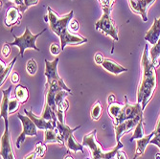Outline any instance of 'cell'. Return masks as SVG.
Here are the masks:
<instances>
[{
    "label": "cell",
    "mask_w": 160,
    "mask_h": 159,
    "mask_svg": "<svg viewBox=\"0 0 160 159\" xmlns=\"http://www.w3.org/2000/svg\"><path fill=\"white\" fill-rule=\"evenodd\" d=\"M115 157L117 158V159H128V156H127L126 152H124L122 151H119L117 153H116Z\"/></svg>",
    "instance_id": "obj_36"
},
{
    "label": "cell",
    "mask_w": 160,
    "mask_h": 159,
    "mask_svg": "<svg viewBox=\"0 0 160 159\" xmlns=\"http://www.w3.org/2000/svg\"><path fill=\"white\" fill-rule=\"evenodd\" d=\"M61 51H62V48L58 44H56V43H52L50 45V52L53 56H58L61 53Z\"/></svg>",
    "instance_id": "obj_32"
},
{
    "label": "cell",
    "mask_w": 160,
    "mask_h": 159,
    "mask_svg": "<svg viewBox=\"0 0 160 159\" xmlns=\"http://www.w3.org/2000/svg\"><path fill=\"white\" fill-rule=\"evenodd\" d=\"M21 103L19 102V101L14 97V98H11L10 99V102H9V114H12L14 112H17L19 108V105Z\"/></svg>",
    "instance_id": "obj_26"
},
{
    "label": "cell",
    "mask_w": 160,
    "mask_h": 159,
    "mask_svg": "<svg viewBox=\"0 0 160 159\" xmlns=\"http://www.w3.org/2000/svg\"><path fill=\"white\" fill-rule=\"evenodd\" d=\"M102 112H103V109H102V106L100 104L99 101L94 104V106L92 107L91 108V111H90V114H91V118L94 120V121H98L101 117L102 115Z\"/></svg>",
    "instance_id": "obj_24"
},
{
    "label": "cell",
    "mask_w": 160,
    "mask_h": 159,
    "mask_svg": "<svg viewBox=\"0 0 160 159\" xmlns=\"http://www.w3.org/2000/svg\"><path fill=\"white\" fill-rule=\"evenodd\" d=\"M139 116H143V109H142L141 104L136 103L134 105H132L128 101L127 96H125L124 107H123L121 113L119 114V116L113 120V124H114V126H116V125L121 124L122 122H124L126 120L133 119V118H136Z\"/></svg>",
    "instance_id": "obj_6"
},
{
    "label": "cell",
    "mask_w": 160,
    "mask_h": 159,
    "mask_svg": "<svg viewBox=\"0 0 160 159\" xmlns=\"http://www.w3.org/2000/svg\"><path fill=\"white\" fill-rule=\"evenodd\" d=\"M22 17L21 12L19 11L18 8L16 7H11L8 9L7 12H6V17H5V25L8 27L13 26L16 24H19L20 20Z\"/></svg>",
    "instance_id": "obj_14"
},
{
    "label": "cell",
    "mask_w": 160,
    "mask_h": 159,
    "mask_svg": "<svg viewBox=\"0 0 160 159\" xmlns=\"http://www.w3.org/2000/svg\"><path fill=\"white\" fill-rule=\"evenodd\" d=\"M24 113H25V115H27V116L36 124V126H37V127L38 129L46 131V129H54V128H57V125L56 124L44 120L41 116L40 117L36 116V115L33 113V111H29V110L24 109Z\"/></svg>",
    "instance_id": "obj_12"
},
{
    "label": "cell",
    "mask_w": 160,
    "mask_h": 159,
    "mask_svg": "<svg viewBox=\"0 0 160 159\" xmlns=\"http://www.w3.org/2000/svg\"><path fill=\"white\" fill-rule=\"evenodd\" d=\"M79 22L76 20V19H72L71 21H70V23H69V25H68V29L70 31H72V32H77L78 30H79Z\"/></svg>",
    "instance_id": "obj_31"
},
{
    "label": "cell",
    "mask_w": 160,
    "mask_h": 159,
    "mask_svg": "<svg viewBox=\"0 0 160 159\" xmlns=\"http://www.w3.org/2000/svg\"><path fill=\"white\" fill-rule=\"evenodd\" d=\"M96 132L97 131L94 129L88 134H85L82 138V145L83 147L88 148L91 152V159H112L115 157L117 153L124 145L120 142L117 143V146L114 147L109 152H104L103 148L96 140Z\"/></svg>",
    "instance_id": "obj_3"
},
{
    "label": "cell",
    "mask_w": 160,
    "mask_h": 159,
    "mask_svg": "<svg viewBox=\"0 0 160 159\" xmlns=\"http://www.w3.org/2000/svg\"><path fill=\"white\" fill-rule=\"evenodd\" d=\"M11 90L12 88L9 87L8 89L6 90H2V93H3V98H2V101H1V117L4 119V123L5 124H9L8 123V116H9V102H10V93H11Z\"/></svg>",
    "instance_id": "obj_18"
},
{
    "label": "cell",
    "mask_w": 160,
    "mask_h": 159,
    "mask_svg": "<svg viewBox=\"0 0 160 159\" xmlns=\"http://www.w3.org/2000/svg\"><path fill=\"white\" fill-rule=\"evenodd\" d=\"M154 133H155V132L153 131L150 134L145 135L143 138L137 139V141H136V150H135V154H134L133 159H136L137 157L142 156L144 154L145 150H146L147 146L149 145V144H151V141H152V137L154 136Z\"/></svg>",
    "instance_id": "obj_15"
},
{
    "label": "cell",
    "mask_w": 160,
    "mask_h": 159,
    "mask_svg": "<svg viewBox=\"0 0 160 159\" xmlns=\"http://www.w3.org/2000/svg\"><path fill=\"white\" fill-rule=\"evenodd\" d=\"M47 11L49 28L54 34L60 37L62 50H63L66 45H80L87 42V38L82 37L79 35L70 34V32L68 31V25L70 21L73 19L74 16L73 11H71L69 13L63 17H59L50 7L47 8Z\"/></svg>",
    "instance_id": "obj_2"
},
{
    "label": "cell",
    "mask_w": 160,
    "mask_h": 159,
    "mask_svg": "<svg viewBox=\"0 0 160 159\" xmlns=\"http://www.w3.org/2000/svg\"><path fill=\"white\" fill-rule=\"evenodd\" d=\"M45 31H46V29H43L40 33H38L37 35H34V34L31 33L30 29H29L28 27H26L25 28V32L21 37H17V36L13 35L14 41L10 43V45L11 46H18L19 48V54H20L21 57L24 56V52L28 48H31V49H34V50L39 52V49L36 45V42H37L38 37H40V35L43 34Z\"/></svg>",
    "instance_id": "obj_4"
},
{
    "label": "cell",
    "mask_w": 160,
    "mask_h": 159,
    "mask_svg": "<svg viewBox=\"0 0 160 159\" xmlns=\"http://www.w3.org/2000/svg\"><path fill=\"white\" fill-rule=\"evenodd\" d=\"M143 119V116H139L133 119H129V120H126L124 122H122L119 125L114 126V129H115V135H116V141L117 143H120V139L121 137L129 132L130 131H132L133 128H135V127L137 126V124L140 122V120Z\"/></svg>",
    "instance_id": "obj_10"
},
{
    "label": "cell",
    "mask_w": 160,
    "mask_h": 159,
    "mask_svg": "<svg viewBox=\"0 0 160 159\" xmlns=\"http://www.w3.org/2000/svg\"><path fill=\"white\" fill-rule=\"evenodd\" d=\"M11 80H12V83L17 84L19 82V75L17 73V72H14V73H12V76H11Z\"/></svg>",
    "instance_id": "obj_35"
},
{
    "label": "cell",
    "mask_w": 160,
    "mask_h": 159,
    "mask_svg": "<svg viewBox=\"0 0 160 159\" xmlns=\"http://www.w3.org/2000/svg\"><path fill=\"white\" fill-rule=\"evenodd\" d=\"M155 1V0H128L129 7L132 12L140 14L143 21H148L147 12L148 8Z\"/></svg>",
    "instance_id": "obj_11"
},
{
    "label": "cell",
    "mask_w": 160,
    "mask_h": 159,
    "mask_svg": "<svg viewBox=\"0 0 160 159\" xmlns=\"http://www.w3.org/2000/svg\"><path fill=\"white\" fill-rule=\"evenodd\" d=\"M16 61H17V57H14V59L6 66V68L4 69V71L3 72H1V76H0V80H1V82H0V85L2 86V84H4V82H5V81H6V79H7V77L9 76V74H10V72L12 71V67H13V64H14V62H16Z\"/></svg>",
    "instance_id": "obj_25"
},
{
    "label": "cell",
    "mask_w": 160,
    "mask_h": 159,
    "mask_svg": "<svg viewBox=\"0 0 160 159\" xmlns=\"http://www.w3.org/2000/svg\"><path fill=\"white\" fill-rule=\"evenodd\" d=\"M44 144H60L64 145V141L59 133L58 128L44 131Z\"/></svg>",
    "instance_id": "obj_16"
},
{
    "label": "cell",
    "mask_w": 160,
    "mask_h": 159,
    "mask_svg": "<svg viewBox=\"0 0 160 159\" xmlns=\"http://www.w3.org/2000/svg\"><path fill=\"white\" fill-rule=\"evenodd\" d=\"M14 93H16V98L19 101L21 104H24L25 102H27V100L29 98V91H28L26 86L18 85Z\"/></svg>",
    "instance_id": "obj_20"
},
{
    "label": "cell",
    "mask_w": 160,
    "mask_h": 159,
    "mask_svg": "<svg viewBox=\"0 0 160 159\" xmlns=\"http://www.w3.org/2000/svg\"><path fill=\"white\" fill-rule=\"evenodd\" d=\"M143 75L142 81L139 84L137 90V103L141 104L142 109L144 111L148 103L152 100L157 86V75L156 67L152 63L151 57L148 55V45H145V49L141 61Z\"/></svg>",
    "instance_id": "obj_1"
},
{
    "label": "cell",
    "mask_w": 160,
    "mask_h": 159,
    "mask_svg": "<svg viewBox=\"0 0 160 159\" xmlns=\"http://www.w3.org/2000/svg\"><path fill=\"white\" fill-rule=\"evenodd\" d=\"M124 107V105L118 104V103H113L111 105H108V113L109 116L112 118V120H114L115 118H117L119 116V114L121 113L122 109Z\"/></svg>",
    "instance_id": "obj_22"
},
{
    "label": "cell",
    "mask_w": 160,
    "mask_h": 159,
    "mask_svg": "<svg viewBox=\"0 0 160 159\" xmlns=\"http://www.w3.org/2000/svg\"><path fill=\"white\" fill-rule=\"evenodd\" d=\"M150 57H151L152 63L155 65V67H157L159 65L158 57H160V38L157 41L156 44L152 47V49L150 51Z\"/></svg>",
    "instance_id": "obj_21"
},
{
    "label": "cell",
    "mask_w": 160,
    "mask_h": 159,
    "mask_svg": "<svg viewBox=\"0 0 160 159\" xmlns=\"http://www.w3.org/2000/svg\"><path fill=\"white\" fill-rule=\"evenodd\" d=\"M155 159H160V153H156V155H155Z\"/></svg>",
    "instance_id": "obj_41"
},
{
    "label": "cell",
    "mask_w": 160,
    "mask_h": 159,
    "mask_svg": "<svg viewBox=\"0 0 160 159\" xmlns=\"http://www.w3.org/2000/svg\"><path fill=\"white\" fill-rule=\"evenodd\" d=\"M145 136V132H144V120H140V122L137 124V126L134 128V132L132 137L130 138V141H134L140 138H143Z\"/></svg>",
    "instance_id": "obj_23"
},
{
    "label": "cell",
    "mask_w": 160,
    "mask_h": 159,
    "mask_svg": "<svg viewBox=\"0 0 160 159\" xmlns=\"http://www.w3.org/2000/svg\"><path fill=\"white\" fill-rule=\"evenodd\" d=\"M64 159H74L72 156H70V155H66L65 157H64Z\"/></svg>",
    "instance_id": "obj_40"
},
{
    "label": "cell",
    "mask_w": 160,
    "mask_h": 159,
    "mask_svg": "<svg viewBox=\"0 0 160 159\" xmlns=\"http://www.w3.org/2000/svg\"><path fill=\"white\" fill-rule=\"evenodd\" d=\"M104 12H111L114 0H99Z\"/></svg>",
    "instance_id": "obj_28"
},
{
    "label": "cell",
    "mask_w": 160,
    "mask_h": 159,
    "mask_svg": "<svg viewBox=\"0 0 160 159\" xmlns=\"http://www.w3.org/2000/svg\"><path fill=\"white\" fill-rule=\"evenodd\" d=\"M45 62V77H46V84L48 85H59L68 92H71V89L65 84L63 80L58 74V63H59V57H56L53 62H49L47 60L44 61ZM72 93V92H71Z\"/></svg>",
    "instance_id": "obj_5"
},
{
    "label": "cell",
    "mask_w": 160,
    "mask_h": 159,
    "mask_svg": "<svg viewBox=\"0 0 160 159\" xmlns=\"http://www.w3.org/2000/svg\"><path fill=\"white\" fill-rule=\"evenodd\" d=\"M11 53V48H10V44H8V43H5V44L3 45V48H2V56L4 57H7Z\"/></svg>",
    "instance_id": "obj_34"
},
{
    "label": "cell",
    "mask_w": 160,
    "mask_h": 159,
    "mask_svg": "<svg viewBox=\"0 0 160 159\" xmlns=\"http://www.w3.org/2000/svg\"><path fill=\"white\" fill-rule=\"evenodd\" d=\"M95 29L111 37L114 41H118V28L110 17V12H104L102 17L95 23Z\"/></svg>",
    "instance_id": "obj_7"
},
{
    "label": "cell",
    "mask_w": 160,
    "mask_h": 159,
    "mask_svg": "<svg viewBox=\"0 0 160 159\" xmlns=\"http://www.w3.org/2000/svg\"><path fill=\"white\" fill-rule=\"evenodd\" d=\"M108 105H111V104H113V103H115V96H114V94H109L108 95Z\"/></svg>",
    "instance_id": "obj_37"
},
{
    "label": "cell",
    "mask_w": 160,
    "mask_h": 159,
    "mask_svg": "<svg viewBox=\"0 0 160 159\" xmlns=\"http://www.w3.org/2000/svg\"><path fill=\"white\" fill-rule=\"evenodd\" d=\"M94 61H95V62L97 64L102 65V64H103V62H104V61H105V57H104L103 55H102V53H97L95 55V57H94Z\"/></svg>",
    "instance_id": "obj_33"
},
{
    "label": "cell",
    "mask_w": 160,
    "mask_h": 159,
    "mask_svg": "<svg viewBox=\"0 0 160 159\" xmlns=\"http://www.w3.org/2000/svg\"><path fill=\"white\" fill-rule=\"evenodd\" d=\"M12 1L14 4H17L18 7H20V6L23 5V1H24V0H12Z\"/></svg>",
    "instance_id": "obj_39"
},
{
    "label": "cell",
    "mask_w": 160,
    "mask_h": 159,
    "mask_svg": "<svg viewBox=\"0 0 160 159\" xmlns=\"http://www.w3.org/2000/svg\"><path fill=\"white\" fill-rule=\"evenodd\" d=\"M38 3V0H24V1H23V5L20 6V7H18V8L19 9V11L21 12H24L29 7L37 5Z\"/></svg>",
    "instance_id": "obj_30"
},
{
    "label": "cell",
    "mask_w": 160,
    "mask_h": 159,
    "mask_svg": "<svg viewBox=\"0 0 160 159\" xmlns=\"http://www.w3.org/2000/svg\"><path fill=\"white\" fill-rule=\"evenodd\" d=\"M37 153H36V152L34 151L33 152H31L30 154H28V155H26L23 159H36L37 158Z\"/></svg>",
    "instance_id": "obj_38"
},
{
    "label": "cell",
    "mask_w": 160,
    "mask_h": 159,
    "mask_svg": "<svg viewBox=\"0 0 160 159\" xmlns=\"http://www.w3.org/2000/svg\"><path fill=\"white\" fill-rule=\"evenodd\" d=\"M35 152L37 153L38 156L39 157H43L46 152V146H45V144H43V143H38L37 145H36V149H35Z\"/></svg>",
    "instance_id": "obj_29"
},
{
    "label": "cell",
    "mask_w": 160,
    "mask_h": 159,
    "mask_svg": "<svg viewBox=\"0 0 160 159\" xmlns=\"http://www.w3.org/2000/svg\"><path fill=\"white\" fill-rule=\"evenodd\" d=\"M102 66H103L108 72L112 73L114 75H119V74L123 73V72L128 71L127 68L123 67L122 65L118 64L117 62H113L112 60H109V59H105Z\"/></svg>",
    "instance_id": "obj_17"
},
{
    "label": "cell",
    "mask_w": 160,
    "mask_h": 159,
    "mask_svg": "<svg viewBox=\"0 0 160 159\" xmlns=\"http://www.w3.org/2000/svg\"><path fill=\"white\" fill-rule=\"evenodd\" d=\"M18 117L22 123V132L17 139V148L20 149L21 144L25 141V138L27 136H37L38 127L36 124L29 118L27 115L26 116H23L20 113H18Z\"/></svg>",
    "instance_id": "obj_8"
},
{
    "label": "cell",
    "mask_w": 160,
    "mask_h": 159,
    "mask_svg": "<svg viewBox=\"0 0 160 159\" xmlns=\"http://www.w3.org/2000/svg\"><path fill=\"white\" fill-rule=\"evenodd\" d=\"M1 150H0V154H1L2 159H16L14 152L12 150V142H11V133L9 131V124H5V131L3 135L1 136Z\"/></svg>",
    "instance_id": "obj_9"
},
{
    "label": "cell",
    "mask_w": 160,
    "mask_h": 159,
    "mask_svg": "<svg viewBox=\"0 0 160 159\" xmlns=\"http://www.w3.org/2000/svg\"><path fill=\"white\" fill-rule=\"evenodd\" d=\"M160 38V17L153 20V24L152 25L151 29L147 32L145 36V40H147L149 43L153 46Z\"/></svg>",
    "instance_id": "obj_13"
},
{
    "label": "cell",
    "mask_w": 160,
    "mask_h": 159,
    "mask_svg": "<svg viewBox=\"0 0 160 159\" xmlns=\"http://www.w3.org/2000/svg\"><path fill=\"white\" fill-rule=\"evenodd\" d=\"M65 146L67 147V149L71 152H83V145L82 144H79L76 142L75 138H74V135L71 134L67 140L65 141Z\"/></svg>",
    "instance_id": "obj_19"
},
{
    "label": "cell",
    "mask_w": 160,
    "mask_h": 159,
    "mask_svg": "<svg viewBox=\"0 0 160 159\" xmlns=\"http://www.w3.org/2000/svg\"><path fill=\"white\" fill-rule=\"evenodd\" d=\"M26 70L27 72L30 75H35L37 73V70H38V64L36 62L35 60L31 59V60H29L27 64H26Z\"/></svg>",
    "instance_id": "obj_27"
}]
</instances>
